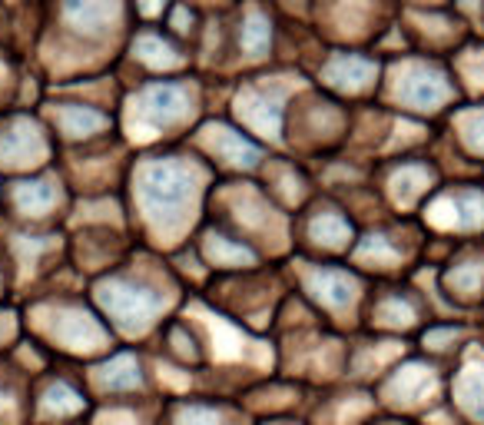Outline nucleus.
Segmentation results:
<instances>
[{"label":"nucleus","mask_w":484,"mask_h":425,"mask_svg":"<svg viewBox=\"0 0 484 425\" xmlns=\"http://www.w3.org/2000/svg\"><path fill=\"white\" fill-rule=\"evenodd\" d=\"M209 169L193 153H153L133 163V210L150 240H182L196 223Z\"/></svg>","instance_id":"f257e3e1"},{"label":"nucleus","mask_w":484,"mask_h":425,"mask_svg":"<svg viewBox=\"0 0 484 425\" xmlns=\"http://www.w3.org/2000/svg\"><path fill=\"white\" fill-rule=\"evenodd\" d=\"M173 292H180L176 273L169 269L163 276H153L143 262H120L116 269L96 276L93 283V299L106 326L113 322L126 333H143L156 326Z\"/></svg>","instance_id":"f03ea898"},{"label":"nucleus","mask_w":484,"mask_h":425,"mask_svg":"<svg viewBox=\"0 0 484 425\" xmlns=\"http://www.w3.org/2000/svg\"><path fill=\"white\" fill-rule=\"evenodd\" d=\"M196 110V80H189V76H150V80L137 83V90L130 93V103L123 106V117H126L130 137L153 143V140L193 123Z\"/></svg>","instance_id":"7ed1b4c3"},{"label":"nucleus","mask_w":484,"mask_h":425,"mask_svg":"<svg viewBox=\"0 0 484 425\" xmlns=\"http://www.w3.org/2000/svg\"><path fill=\"white\" fill-rule=\"evenodd\" d=\"M381 87L388 93L398 110H405L411 117H435V113H444L451 110V103L458 100V80H454V70H444L435 57H405L398 60L381 76Z\"/></svg>","instance_id":"20e7f679"},{"label":"nucleus","mask_w":484,"mask_h":425,"mask_svg":"<svg viewBox=\"0 0 484 425\" xmlns=\"http://www.w3.org/2000/svg\"><path fill=\"white\" fill-rule=\"evenodd\" d=\"M299 289L312 306H318L329 316H345L348 309L362 303L365 283L362 273L345 262H332V259H299Z\"/></svg>","instance_id":"39448f33"},{"label":"nucleus","mask_w":484,"mask_h":425,"mask_svg":"<svg viewBox=\"0 0 484 425\" xmlns=\"http://www.w3.org/2000/svg\"><path fill=\"white\" fill-rule=\"evenodd\" d=\"M422 219L428 229L454 240H468L471 233L484 229V190L471 183H448L438 186L424 199Z\"/></svg>","instance_id":"423d86ee"},{"label":"nucleus","mask_w":484,"mask_h":425,"mask_svg":"<svg viewBox=\"0 0 484 425\" xmlns=\"http://www.w3.org/2000/svg\"><path fill=\"white\" fill-rule=\"evenodd\" d=\"M305 216L292 226V236H302L305 256L322 259V256H342L352 253V246L358 240V226L348 216V210L335 199H318L312 206H305Z\"/></svg>","instance_id":"0eeeda50"},{"label":"nucleus","mask_w":484,"mask_h":425,"mask_svg":"<svg viewBox=\"0 0 484 425\" xmlns=\"http://www.w3.org/2000/svg\"><path fill=\"white\" fill-rule=\"evenodd\" d=\"M279 76H256L236 97V126L252 140H279L286 133V110L292 93L275 83Z\"/></svg>","instance_id":"6e6552de"},{"label":"nucleus","mask_w":484,"mask_h":425,"mask_svg":"<svg viewBox=\"0 0 484 425\" xmlns=\"http://www.w3.org/2000/svg\"><path fill=\"white\" fill-rule=\"evenodd\" d=\"M196 133H199L196 143H199V150H202V160H209L212 167L226 169V173L242 176V173L262 169V163H266L262 143L252 140L236 123L209 120V123H202Z\"/></svg>","instance_id":"1a4fd4ad"},{"label":"nucleus","mask_w":484,"mask_h":425,"mask_svg":"<svg viewBox=\"0 0 484 425\" xmlns=\"http://www.w3.org/2000/svg\"><path fill=\"white\" fill-rule=\"evenodd\" d=\"M57 20L80 44H110L126 24V0H60Z\"/></svg>","instance_id":"9d476101"},{"label":"nucleus","mask_w":484,"mask_h":425,"mask_svg":"<svg viewBox=\"0 0 484 425\" xmlns=\"http://www.w3.org/2000/svg\"><path fill=\"white\" fill-rule=\"evenodd\" d=\"M40 316L50 319V322H46L50 339L70 352L106 349V342H110V329L103 326V319L93 316L90 309H83L80 303L50 299V303H44Z\"/></svg>","instance_id":"9b49d317"},{"label":"nucleus","mask_w":484,"mask_h":425,"mask_svg":"<svg viewBox=\"0 0 484 425\" xmlns=\"http://www.w3.org/2000/svg\"><path fill=\"white\" fill-rule=\"evenodd\" d=\"M50 130L31 113H10L0 123V167L37 173L50 156Z\"/></svg>","instance_id":"f8f14e48"},{"label":"nucleus","mask_w":484,"mask_h":425,"mask_svg":"<svg viewBox=\"0 0 484 425\" xmlns=\"http://www.w3.org/2000/svg\"><path fill=\"white\" fill-rule=\"evenodd\" d=\"M381 76H385L381 60L368 57L365 50H332L318 63V83H325L332 93L348 100L372 97L381 87Z\"/></svg>","instance_id":"ddd939ff"},{"label":"nucleus","mask_w":484,"mask_h":425,"mask_svg":"<svg viewBox=\"0 0 484 425\" xmlns=\"http://www.w3.org/2000/svg\"><path fill=\"white\" fill-rule=\"evenodd\" d=\"M415 240L401 236V226H372L368 233H358L352 246V262L358 273H379V276H398L411 259H415Z\"/></svg>","instance_id":"4468645a"},{"label":"nucleus","mask_w":484,"mask_h":425,"mask_svg":"<svg viewBox=\"0 0 484 425\" xmlns=\"http://www.w3.org/2000/svg\"><path fill=\"white\" fill-rule=\"evenodd\" d=\"M193 253L199 256V262L216 276L229 273H252L262 266V253L249 240H242L239 233L226 229L223 223H209L202 226V233L193 243Z\"/></svg>","instance_id":"2eb2a0df"},{"label":"nucleus","mask_w":484,"mask_h":425,"mask_svg":"<svg viewBox=\"0 0 484 425\" xmlns=\"http://www.w3.org/2000/svg\"><path fill=\"white\" fill-rule=\"evenodd\" d=\"M20 223H46L67 206V180L57 173H24L3 193Z\"/></svg>","instance_id":"dca6fc26"},{"label":"nucleus","mask_w":484,"mask_h":425,"mask_svg":"<svg viewBox=\"0 0 484 425\" xmlns=\"http://www.w3.org/2000/svg\"><path fill=\"white\" fill-rule=\"evenodd\" d=\"M441 186L438 167L424 156H398L381 176V193L398 212L424 206V199Z\"/></svg>","instance_id":"f3484780"},{"label":"nucleus","mask_w":484,"mask_h":425,"mask_svg":"<svg viewBox=\"0 0 484 425\" xmlns=\"http://www.w3.org/2000/svg\"><path fill=\"white\" fill-rule=\"evenodd\" d=\"M46 120L53 137H60L70 147H87L113 133V113L87 100H57L46 106Z\"/></svg>","instance_id":"a211bd4d"},{"label":"nucleus","mask_w":484,"mask_h":425,"mask_svg":"<svg viewBox=\"0 0 484 425\" xmlns=\"http://www.w3.org/2000/svg\"><path fill=\"white\" fill-rule=\"evenodd\" d=\"M438 289L451 299L454 306H468L484 296V249L468 246V240H461V246L454 249V256L448 259V266L438 273Z\"/></svg>","instance_id":"6ab92c4d"},{"label":"nucleus","mask_w":484,"mask_h":425,"mask_svg":"<svg viewBox=\"0 0 484 425\" xmlns=\"http://www.w3.org/2000/svg\"><path fill=\"white\" fill-rule=\"evenodd\" d=\"M130 57H133V63L146 67V70L156 76H173L176 70H182L186 63L193 60L189 50H186L176 37H169L163 27H153V24H146V27H139V31L133 33Z\"/></svg>","instance_id":"aec40b11"},{"label":"nucleus","mask_w":484,"mask_h":425,"mask_svg":"<svg viewBox=\"0 0 484 425\" xmlns=\"http://www.w3.org/2000/svg\"><path fill=\"white\" fill-rule=\"evenodd\" d=\"M232 50L245 63H262L275 50V20L266 7L249 3L239 7V17L232 24Z\"/></svg>","instance_id":"412c9836"},{"label":"nucleus","mask_w":484,"mask_h":425,"mask_svg":"<svg viewBox=\"0 0 484 425\" xmlns=\"http://www.w3.org/2000/svg\"><path fill=\"white\" fill-rule=\"evenodd\" d=\"M424 316L422 299L408 286H385L375 289L372 299V322H379L385 329H411Z\"/></svg>","instance_id":"4be33fe9"},{"label":"nucleus","mask_w":484,"mask_h":425,"mask_svg":"<svg viewBox=\"0 0 484 425\" xmlns=\"http://www.w3.org/2000/svg\"><path fill=\"white\" fill-rule=\"evenodd\" d=\"M139 385H143V369H139L137 356L120 352V356H113L103 365V389H110V392H137Z\"/></svg>","instance_id":"5701e85b"},{"label":"nucleus","mask_w":484,"mask_h":425,"mask_svg":"<svg viewBox=\"0 0 484 425\" xmlns=\"http://www.w3.org/2000/svg\"><path fill=\"white\" fill-rule=\"evenodd\" d=\"M454 140L471 156H484V106H461L454 113Z\"/></svg>","instance_id":"b1692460"},{"label":"nucleus","mask_w":484,"mask_h":425,"mask_svg":"<svg viewBox=\"0 0 484 425\" xmlns=\"http://www.w3.org/2000/svg\"><path fill=\"white\" fill-rule=\"evenodd\" d=\"M461 395H465V402H468L471 415L484 419V365L481 369H471V376L461 379Z\"/></svg>","instance_id":"393cba45"},{"label":"nucleus","mask_w":484,"mask_h":425,"mask_svg":"<svg viewBox=\"0 0 484 425\" xmlns=\"http://www.w3.org/2000/svg\"><path fill=\"white\" fill-rule=\"evenodd\" d=\"M133 7H137V14L143 20H156V17H166L173 0H133Z\"/></svg>","instance_id":"a878e982"},{"label":"nucleus","mask_w":484,"mask_h":425,"mask_svg":"<svg viewBox=\"0 0 484 425\" xmlns=\"http://www.w3.org/2000/svg\"><path fill=\"white\" fill-rule=\"evenodd\" d=\"M408 3H415V7H444L448 0H408Z\"/></svg>","instance_id":"bb28decb"},{"label":"nucleus","mask_w":484,"mask_h":425,"mask_svg":"<svg viewBox=\"0 0 484 425\" xmlns=\"http://www.w3.org/2000/svg\"><path fill=\"white\" fill-rule=\"evenodd\" d=\"M7 333H10V316H7V312H0V339H3Z\"/></svg>","instance_id":"cd10ccee"},{"label":"nucleus","mask_w":484,"mask_h":425,"mask_svg":"<svg viewBox=\"0 0 484 425\" xmlns=\"http://www.w3.org/2000/svg\"><path fill=\"white\" fill-rule=\"evenodd\" d=\"M0 286H3V266H0Z\"/></svg>","instance_id":"c85d7f7f"},{"label":"nucleus","mask_w":484,"mask_h":425,"mask_svg":"<svg viewBox=\"0 0 484 425\" xmlns=\"http://www.w3.org/2000/svg\"><path fill=\"white\" fill-rule=\"evenodd\" d=\"M0 199H3V190H0Z\"/></svg>","instance_id":"c756f323"}]
</instances>
